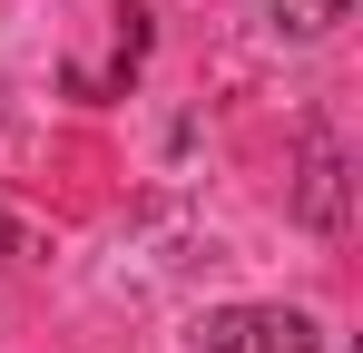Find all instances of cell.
I'll return each mask as SVG.
<instances>
[{"label":"cell","mask_w":363,"mask_h":353,"mask_svg":"<svg viewBox=\"0 0 363 353\" xmlns=\"http://www.w3.org/2000/svg\"><path fill=\"white\" fill-rule=\"evenodd\" d=\"M196 353H314V314H295V304H216V314H196Z\"/></svg>","instance_id":"obj_1"},{"label":"cell","mask_w":363,"mask_h":353,"mask_svg":"<svg viewBox=\"0 0 363 353\" xmlns=\"http://www.w3.org/2000/svg\"><path fill=\"white\" fill-rule=\"evenodd\" d=\"M265 10H275L285 40H334V30L354 20V0H265Z\"/></svg>","instance_id":"obj_2"}]
</instances>
